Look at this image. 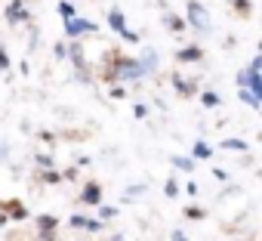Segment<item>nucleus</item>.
Instances as JSON below:
<instances>
[{"label": "nucleus", "instance_id": "2", "mask_svg": "<svg viewBox=\"0 0 262 241\" xmlns=\"http://www.w3.org/2000/svg\"><path fill=\"white\" fill-rule=\"evenodd\" d=\"M185 19H188V25H191L194 31H201V34H207V31H210V16H207V10L198 4V0H188Z\"/></svg>", "mask_w": 262, "mask_h": 241}, {"label": "nucleus", "instance_id": "11", "mask_svg": "<svg viewBox=\"0 0 262 241\" xmlns=\"http://www.w3.org/2000/svg\"><path fill=\"white\" fill-rule=\"evenodd\" d=\"M136 62H139V68L148 74V71H155V68H158V53H155V50H145V56H142V59H136Z\"/></svg>", "mask_w": 262, "mask_h": 241}, {"label": "nucleus", "instance_id": "30", "mask_svg": "<svg viewBox=\"0 0 262 241\" xmlns=\"http://www.w3.org/2000/svg\"><path fill=\"white\" fill-rule=\"evenodd\" d=\"M213 176H216L219 183H225V179H228V173H225V170H213Z\"/></svg>", "mask_w": 262, "mask_h": 241}, {"label": "nucleus", "instance_id": "18", "mask_svg": "<svg viewBox=\"0 0 262 241\" xmlns=\"http://www.w3.org/2000/svg\"><path fill=\"white\" fill-rule=\"evenodd\" d=\"M10 216H13V219H25V216H28V210H25L19 201H13V207H10Z\"/></svg>", "mask_w": 262, "mask_h": 241}, {"label": "nucleus", "instance_id": "13", "mask_svg": "<svg viewBox=\"0 0 262 241\" xmlns=\"http://www.w3.org/2000/svg\"><path fill=\"white\" fill-rule=\"evenodd\" d=\"M170 164H173L176 170H185V173L194 170V161H191V158H182V155H170Z\"/></svg>", "mask_w": 262, "mask_h": 241}, {"label": "nucleus", "instance_id": "1", "mask_svg": "<svg viewBox=\"0 0 262 241\" xmlns=\"http://www.w3.org/2000/svg\"><path fill=\"white\" fill-rule=\"evenodd\" d=\"M114 77H117V81H129V84H136V81H142V77H145V71L139 68V62H136V59L120 56V59H114Z\"/></svg>", "mask_w": 262, "mask_h": 241}, {"label": "nucleus", "instance_id": "29", "mask_svg": "<svg viewBox=\"0 0 262 241\" xmlns=\"http://www.w3.org/2000/svg\"><path fill=\"white\" fill-rule=\"evenodd\" d=\"M234 7H241V13H250V4H247V0H234Z\"/></svg>", "mask_w": 262, "mask_h": 241}, {"label": "nucleus", "instance_id": "7", "mask_svg": "<svg viewBox=\"0 0 262 241\" xmlns=\"http://www.w3.org/2000/svg\"><path fill=\"white\" fill-rule=\"evenodd\" d=\"M56 226H59V219H56V216H50V213L37 216V229H40V238H43V241H47V238H53Z\"/></svg>", "mask_w": 262, "mask_h": 241}, {"label": "nucleus", "instance_id": "27", "mask_svg": "<svg viewBox=\"0 0 262 241\" xmlns=\"http://www.w3.org/2000/svg\"><path fill=\"white\" fill-rule=\"evenodd\" d=\"M37 164H40V167H53V158H50V155H37Z\"/></svg>", "mask_w": 262, "mask_h": 241}, {"label": "nucleus", "instance_id": "10", "mask_svg": "<svg viewBox=\"0 0 262 241\" xmlns=\"http://www.w3.org/2000/svg\"><path fill=\"white\" fill-rule=\"evenodd\" d=\"M207 158H213V149H210L204 139H198L194 149H191V161H207Z\"/></svg>", "mask_w": 262, "mask_h": 241}, {"label": "nucleus", "instance_id": "5", "mask_svg": "<svg viewBox=\"0 0 262 241\" xmlns=\"http://www.w3.org/2000/svg\"><path fill=\"white\" fill-rule=\"evenodd\" d=\"M7 22H10V25H16V22H28V10H25L22 0H13V4L7 7Z\"/></svg>", "mask_w": 262, "mask_h": 241}, {"label": "nucleus", "instance_id": "28", "mask_svg": "<svg viewBox=\"0 0 262 241\" xmlns=\"http://www.w3.org/2000/svg\"><path fill=\"white\" fill-rule=\"evenodd\" d=\"M142 192H145V186H129L126 189V195H142Z\"/></svg>", "mask_w": 262, "mask_h": 241}, {"label": "nucleus", "instance_id": "3", "mask_svg": "<svg viewBox=\"0 0 262 241\" xmlns=\"http://www.w3.org/2000/svg\"><path fill=\"white\" fill-rule=\"evenodd\" d=\"M93 31H99V25L96 22H90V19H68L65 22V34L68 37H83V34H93Z\"/></svg>", "mask_w": 262, "mask_h": 241}, {"label": "nucleus", "instance_id": "9", "mask_svg": "<svg viewBox=\"0 0 262 241\" xmlns=\"http://www.w3.org/2000/svg\"><path fill=\"white\" fill-rule=\"evenodd\" d=\"M68 223H71V226H80V229H86V232H99V229H102V219H90V216H80V213H74Z\"/></svg>", "mask_w": 262, "mask_h": 241}, {"label": "nucleus", "instance_id": "6", "mask_svg": "<svg viewBox=\"0 0 262 241\" xmlns=\"http://www.w3.org/2000/svg\"><path fill=\"white\" fill-rule=\"evenodd\" d=\"M108 25H111V31H114V34H120V37L129 31V28H126V19H123V13H120L117 7H114V10H108Z\"/></svg>", "mask_w": 262, "mask_h": 241}, {"label": "nucleus", "instance_id": "31", "mask_svg": "<svg viewBox=\"0 0 262 241\" xmlns=\"http://www.w3.org/2000/svg\"><path fill=\"white\" fill-rule=\"evenodd\" d=\"M173 241H188V238H185V232H179V229H176V232H173Z\"/></svg>", "mask_w": 262, "mask_h": 241}, {"label": "nucleus", "instance_id": "21", "mask_svg": "<svg viewBox=\"0 0 262 241\" xmlns=\"http://www.w3.org/2000/svg\"><path fill=\"white\" fill-rule=\"evenodd\" d=\"M164 192H167L170 198H176V195H179V186H176V179H167V186H164Z\"/></svg>", "mask_w": 262, "mask_h": 241}, {"label": "nucleus", "instance_id": "32", "mask_svg": "<svg viewBox=\"0 0 262 241\" xmlns=\"http://www.w3.org/2000/svg\"><path fill=\"white\" fill-rule=\"evenodd\" d=\"M4 223H7V219H4V216H0V226H4Z\"/></svg>", "mask_w": 262, "mask_h": 241}, {"label": "nucleus", "instance_id": "20", "mask_svg": "<svg viewBox=\"0 0 262 241\" xmlns=\"http://www.w3.org/2000/svg\"><path fill=\"white\" fill-rule=\"evenodd\" d=\"M241 99H244V102H247L250 108H259V99H256L253 93H247V90H241Z\"/></svg>", "mask_w": 262, "mask_h": 241}, {"label": "nucleus", "instance_id": "14", "mask_svg": "<svg viewBox=\"0 0 262 241\" xmlns=\"http://www.w3.org/2000/svg\"><path fill=\"white\" fill-rule=\"evenodd\" d=\"M173 87H176L182 96H191V93H194V84H191V81H185V77H179V74L173 77Z\"/></svg>", "mask_w": 262, "mask_h": 241}, {"label": "nucleus", "instance_id": "19", "mask_svg": "<svg viewBox=\"0 0 262 241\" xmlns=\"http://www.w3.org/2000/svg\"><path fill=\"white\" fill-rule=\"evenodd\" d=\"M99 216H102V219H111V216H117V207H108V204H99Z\"/></svg>", "mask_w": 262, "mask_h": 241}, {"label": "nucleus", "instance_id": "24", "mask_svg": "<svg viewBox=\"0 0 262 241\" xmlns=\"http://www.w3.org/2000/svg\"><path fill=\"white\" fill-rule=\"evenodd\" d=\"M185 216H191V219H201V216H204V210H198V207H185Z\"/></svg>", "mask_w": 262, "mask_h": 241}, {"label": "nucleus", "instance_id": "17", "mask_svg": "<svg viewBox=\"0 0 262 241\" xmlns=\"http://www.w3.org/2000/svg\"><path fill=\"white\" fill-rule=\"evenodd\" d=\"M201 102H204V108H216V105H222V99H219V93H210V90H207V93L201 96Z\"/></svg>", "mask_w": 262, "mask_h": 241}, {"label": "nucleus", "instance_id": "15", "mask_svg": "<svg viewBox=\"0 0 262 241\" xmlns=\"http://www.w3.org/2000/svg\"><path fill=\"white\" fill-rule=\"evenodd\" d=\"M56 10H59V16H62L65 22L74 19V4H71V0H59V7H56Z\"/></svg>", "mask_w": 262, "mask_h": 241}, {"label": "nucleus", "instance_id": "12", "mask_svg": "<svg viewBox=\"0 0 262 241\" xmlns=\"http://www.w3.org/2000/svg\"><path fill=\"white\" fill-rule=\"evenodd\" d=\"M219 146H222V149H228V152H250V146H247L244 139H234V136H228V139H222Z\"/></svg>", "mask_w": 262, "mask_h": 241}, {"label": "nucleus", "instance_id": "22", "mask_svg": "<svg viewBox=\"0 0 262 241\" xmlns=\"http://www.w3.org/2000/svg\"><path fill=\"white\" fill-rule=\"evenodd\" d=\"M43 183H47V186H56V183H62V176L50 170V173H43Z\"/></svg>", "mask_w": 262, "mask_h": 241}, {"label": "nucleus", "instance_id": "16", "mask_svg": "<svg viewBox=\"0 0 262 241\" xmlns=\"http://www.w3.org/2000/svg\"><path fill=\"white\" fill-rule=\"evenodd\" d=\"M164 22H167V25H170L176 34H179V31H185V22H182L179 16H173V13H167V16H164Z\"/></svg>", "mask_w": 262, "mask_h": 241}, {"label": "nucleus", "instance_id": "8", "mask_svg": "<svg viewBox=\"0 0 262 241\" xmlns=\"http://www.w3.org/2000/svg\"><path fill=\"white\" fill-rule=\"evenodd\" d=\"M204 59V50L201 47H182L176 53V62H201Z\"/></svg>", "mask_w": 262, "mask_h": 241}, {"label": "nucleus", "instance_id": "26", "mask_svg": "<svg viewBox=\"0 0 262 241\" xmlns=\"http://www.w3.org/2000/svg\"><path fill=\"white\" fill-rule=\"evenodd\" d=\"M259 68H262V56H253V62H250L247 71H259Z\"/></svg>", "mask_w": 262, "mask_h": 241}, {"label": "nucleus", "instance_id": "4", "mask_svg": "<svg viewBox=\"0 0 262 241\" xmlns=\"http://www.w3.org/2000/svg\"><path fill=\"white\" fill-rule=\"evenodd\" d=\"M80 201L90 204V207H99V204H102V186H99V183H86L83 192H80Z\"/></svg>", "mask_w": 262, "mask_h": 241}, {"label": "nucleus", "instance_id": "25", "mask_svg": "<svg viewBox=\"0 0 262 241\" xmlns=\"http://www.w3.org/2000/svg\"><path fill=\"white\" fill-rule=\"evenodd\" d=\"M7 68H10V56L0 50V71H7Z\"/></svg>", "mask_w": 262, "mask_h": 241}, {"label": "nucleus", "instance_id": "23", "mask_svg": "<svg viewBox=\"0 0 262 241\" xmlns=\"http://www.w3.org/2000/svg\"><path fill=\"white\" fill-rule=\"evenodd\" d=\"M133 114H136V117H145V114H148V108H145L142 102H136V105H133Z\"/></svg>", "mask_w": 262, "mask_h": 241}]
</instances>
